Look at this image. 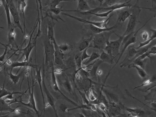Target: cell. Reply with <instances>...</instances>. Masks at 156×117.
<instances>
[{
  "label": "cell",
  "instance_id": "6da1fadb",
  "mask_svg": "<svg viewBox=\"0 0 156 117\" xmlns=\"http://www.w3.org/2000/svg\"><path fill=\"white\" fill-rule=\"evenodd\" d=\"M113 33H114V31H110L93 35L92 41L88 47L94 48L101 50H104L106 42L109 40L110 37Z\"/></svg>",
  "mask_w": 156,
  "mask_h": 117
},
{
  "label": "cell",
  "instance_id": "7a4b0ae2",
  "mask_svg": "<svg viewBox=\"0 0 156 117\" xmlns=\"http://www.w3.org/2000/svg\"><path fill=\"white\" fill-rule=\"evenodd\" d=\"M141 7L137 5V2L132 8V12L130 13V16L129 17V22L127 25L126 29L123 36L127 35L134 32L135 28L138 23V18L140 13L141 12Z\"/></svg>",
  "mask_w": 156,
  "mask_h": 117
},
{
  "label": "cell",
  "instance_id": "3957f363",
  "mask_svg": "<svg viewBox=\"0 0 156 117\" xmlns=\"http://www.w3.org/2000/svg\"><path fill=\"white\" fill-rule=\"evenodd\" d=\"M44 66L47 69L51 67L54 63V48L53 44L47 38L46 36L44 40Z\"/></svg>",
  "mask_w": 156,
  "mask_h": 117
},
{
  "label": "cell",
  "instance_id": "277c9868",
  "mask_svg": "<svg viewBox=\"0 0 156 117\" xmlns=\"http://www.w3.org/2000/svg\"><path fill=\"white\" fill-rule=\"evenodd\" d=\"M131 1L132 0H129V1L125 2L123 3H118L112 5V6H107V7H101H101H98L94 8V9H92L88 12H79L81 14L83 15H91L92 13H97L99 12H105L109 11H113L114 12L115 10H119V9L125 8V7H131L132 5L129 4V2Z\"/></svg>",
  "mask_w": 156,
  "mask_h": 117
},
{
  "label": "cell",
  "instance_id": "5b68a950",
  "mask_svg": "<svg viewBox=\"0 0 156 117\" xmlns=\"http://www.w3.org/2000/svg\"><path fill=\"white\" fill-rule=\"evenodd\" d=\"M43 77H42V85L43 88L44 90V92L46 94V98H47V102L45 103L44 107L43 108L44 112L45 113V108L49 106H51L53 109L54 112L55 114V117H58V113H57V110L55 107V98L52 96L51 92L49 91V90L47 89V87L45 85V80H44V76H45V69L44 66V59L43 60Z\"/></svg>",
  "mask_w": 156,
  "mask_h": 117
},
{
  "label": "cell",
  "instance_id": "8992f818",
  "mask_svg": "<svg viewBox=\"0 0 156 117\" xmlns=\"http://www.w3.org/2000/svg\"><path fill=\"white\" fill-rule=\"evenodd\" d=\"M9 5L10 13L13 18L14 26L15 27H18L21 31L22 33L24 35V32L22 26L21 24L20 18L19 15V11L18 7L14 2V0H6Z\"/></svg>",
  "mask_w": 156,
  "mask_h": 117
},
{
  "label": "cell",
  "instance_id": "52a82bcc",
  "mask_svg": "<svg viewBox=\"0 0 156 117\" xmlns=\"http://www.w3.org/2000/svg\"><path fill=\"white\" fill-rule=\"evenodd\" d=\"M105 85H102L101 89L102 91L106 96L108 102V105H115L119 104L120 102L121 96L119 95L117 92H115L116 88L113 87V90L108 88L107 86H105V88H104ZM112 88V87H111Z\"/></svg>",
  "mask_w": 156,
  "mask_h": 117
},
{
  "label": "cell",
  "instance_id": "ba28073f",
  "mask_svg": "<svg viewBox=\"0 0 156 117\" xmlns=\"http://www.w3.org/2000/svg\"><path fill=\"white\" fill-rule=\"evenodd\" d=\"M62 14L68 16V17L73 18V19H75V20L79 21V22H82V23L92 25L94 26L102 28H108V24L109 23V20H110L111 16H113V15H112L109 16L108 18H107L105 20L101 21V22H94V21H89V20H85V19H83V18H80V17L73 16L71 15L66 13L63 12Z\"/></svg>",
  "mask_w": 156,
  "mask_h": 117
},
{
  "label": "cell",
  "instance_id": "9c48e42d",
  "mask_svg": "<svg viewBox=\"0 0 156 117\" xmlns=\"http://www.w3.org/2000/svg\"><path fill=\"white\" fill-rule=\"evenodd\" d=\"M52 43L53 44L55 50L54 54V61L55 64L60 69L63 70L65 69L66 67V66L64 62V54L62 53L59 50L58 45L56 43L55 39L53 41Z\"/></svg>",
  "mask_w": 156,
  "mask_h": 117
},
{
  "label": "cell",
  "instance_id": "30bf717a",
  "mask_svg": "<svg viewBox=\"0 0 156 117\" xmlns=\"http://www.w3.org/2000/svg\"><path fill=\"white\" fill-rule=\"evenodd\" d=\"M54 65L53 64L52 65L51 67V85L53 89L56 92H58L60 93L63 97L64 98L66 101H68V102L71 103V104L73 105L75 107H77L78 106V104L76 103V102L75 101H73L72 100L70 99V98L66 97L62 91H61V89L59 88V86H58V83L57 82V79H56V76H55V73L54 72Z\"/></svg>",
  "mask_w": 156,
  "mask_h": 117
},
{
  "label": "cell",
  "instance_id": "8fae6325",
  "mask_svg": "<svg viewBox=\"0 0 156 117\" xmlns=\"http://www.w3.org/2000/svg\"><path fill=\"white\" fill-rule=\"evenodd\" d=\"M151 19V18H150V19L149 20H148L147 21L146 23H145V24H144L141 27H140L139 29H138V30H137L136 31V32H134V34H133V35H132L131 37H129V38L126 41V42L123 44L124 45V47L122 48V50H121L120 53H119V57L118 59V60H117L116 62L115 66H114L112 68L110 69V70H112V69H113L115 66L116 65L119 63V60H120V58L122 57V55H123V54H124V52H125V51L126 50L127 48L129 46H130V45H132V44H135V43H136V41L137 34L139 31L142 28V27H144L146 25V24L147 23V22H148Z\"/></svg>",
  "mask_w": 156,
  "mask_h": 117
},
{
  "label": "cell",
  "instance_id": "7c38bea8",
  "mask_svg": "<svg viewBox=\"0 0 156 117\" xmlns=\"http://www.w3.org/2000/svg\"><path fill=\"white\" fill-rule=\"evenodd\" d=\"M28 80L29 92H30V94L29 102H28V103H24V102H23L22 101H20V102H21V103L23 105L27 106V107L30 108L33 110L34 112L37 114L38 117H41L40 113H39V111L38 110L37 108H36V102H35V98H34V81L33 79L32 78V89L31 92H30V84H29V78H28Z\"/></svg>",
  "mask_w": 156,
  "mask_h": 117
},
{
  "label": "cell",
  "instance_id": "4fadbf2b",
  "mask_svg": "<svg viewBox=\"0 0 156 117\" xmlns=\"http://www.w3.org/2000/svg\"><path fill=\"white\" fill-rule=\"evenodd\" d=\"M36 27H37V26H36L35 28L34 29L33 32L32 33L31 35L30 36V41H29V43H28L27 45L26 46V47L24 48L23 49L20 50V51H22V57H24V59L23 61H28V62L29 61L30 55L31 53L32 50H33L34 48L36 46V41H34V42H32V38L34 32Z\"/></svg>",
  "mask_w": 156,
  "mask_h": 117
},
{
  "label": "cell",
  "instance_id": "5bb4252c",
  "mask_svg": "<svg viewBox=\"0 0 156 117\" xmlns=\"http://www.w3.org/2000/svg\"><path fill=\"white\" fill-rule=\"evenodd\" d=\"M126 49H127V51L126 57L120 63V66L121 67H124L129 65L130 60L136 55L137 51V49H136L134 45H130Z\"/></svg>",
  "mask_w": 156,
  "mask_h": 117
},
{
  "label": "cell",
  "instance_id": "9a60e30c",
  "mask_svg": "<svg viewBox=\"0 0 156 117\" xmlns=\"http://www.w3.org/2000/svg\"><path fill=\"white\" fill-rule=\"evenodd\" d=\"M103 62L100 59H97L94 62L92 63V68L90 70H88L90 75V78L91 80L94 81L98 80L97 71L98 68L101 64H103Z\"/></svg>",
  "mask_w": 156,
  "mask_h": 117
},
{
  "label": "cell",
  "instance_id": "2e32d148",
  "mask_svg": "<svg viewBox=\"0 0 156 117\" xmlns=\"http://www.w3.org/2000/svg\"><path fill=\"white\" fill-rule=\"evenodd\" d=\"M78 1L77 10H64L65 12H85L91 10V8L89 6L86 0H77Z\"/></svg>",
  "mask_w": 156,
  "mask_h": 117
},
{
  "label": "cell",
  "instance_id": "e0dca14e",
  "mask_svg": "<svg viewBox=\"0 0 156 117\" xmlns=\"http://www.w3.org/2000/svg\"><path fill=\"white\" fill-rule=\"evenodd\" d=\"M62 86L64 88L65 90L68 92L70 95L73 96L74 98L75 97L77 98V96L75 95V92L73 90V87L71 84V81L68 78L67 76H66L64 78L63 81L62 82Z\"/></svg>",
  "mask_w": 156,
  "mask_h": 117
},
{
  "label": "cell",
  "instance_id": "ac0fdd59",
  "mask_svg": "<svg viewBox=\"0 0 156 117\" xmlns=\"http://www.w3.org/2000/svg\"><path fill=\"white\" fill-rule=\"evenodd\" d=\"M88 28L90 30V32L93 34H100V33H103V32H107V31H113V29L117 27V24H116L115 25L111 27H108V28H99V27H97L94 26L91 24H88Z\"/></svg>",
  "mask_w": 156,
  "mask_h": 117
},
{
  "label": "cell",
  "instance_id": "d6986e66",
  "mask_svg": "<svg viewBox=\"0 0 156 117\" xmlns=\"http://www.w3.org/2000/svg\"><path fill=\"white\" fill-rule=\"evenodd\" d=\"M124 108L129 112L128 116L132 117H140L145 114V111L142 109L133 108H127L124 106Z\"/></svg>",
  "mask_w": 156,
  "mask_h": 117
},
{
  "label": "cell",
  "instance_id": "ffe728a7",
  "mask_svg": "<svg viewBox=\"0 0 156 117\" xmlns=\"http://www.w3.org/2000/svg\"><path fill=\"white\" fill-rule=\"evenodd\" d=\"M55 23L54 20H49L48 21V28H47V38L51 42L55 39L54 35V26Z\"/></svg>",
  "mask_w": 156,
  "mask_h": 117
},
{
  "label": "cell",
  "instance_id": "44dd1931",
  "mask_svg": "<svg viewBox=\"0 0 156 117\" xmlns=\"http://www.w3.org/2000/svg\"><path fill=\"white\" fill-rule=\"evenodd\" d=\"M93 37V35H91L88 38H85L84 37L82 38L77 46V49L79 52H82L86 48H89L88 47L92 41Z\"/></svg>",
  "mask_w": 156,
  "mask_h": 117
},
{
  "label": "cell",
  "instance_id": "7402d4cb",
  "mask_svg": "<svg viewBox=\"0 0 156 117\" xmlns=\"http://www.w3.org/2000/svg\"><path fill=\"white\" fill-rule=\"evenodd\" d=\"M116 35L117 36L119 37L118 39L115 41H109L108 42V44L111 47L113 52L116 51L119 53V48L122 44V41H123V38L124 37L123 35L119 36L118 35Z\"/></svg>",
  "mask_w": 156,
  "mask_h": 117
},
{
  "label": "cell",
  "instance_id": "603a6c76",
  "mask_svg": "<svg viewBox=\"0 0 156 117\" xmlns=\"http://www.w3.org/2000/svg\"><path fill=\"white\" fill-rule=\"evenodd\" d=\"M36 75L35 76V80H36L39 84V87H40V89L41 90V93L42 97L43 103V108L45 105V102L44 101V95L43 90V87L42 86V77L41 75V67H40L39 68H36Z\"/></svg>",
  "mask_w": 156,
  "mask_h": 117
},
{
  "label": "cell",
  "instance_id": "cb8c5ba5",
  "mask_svg": "<svg viewBox=\"0 0 156 117\" xmlns=\"http://www.w3.org/2000/svg\"><path fill=\"white\" fill-rule=\"evenodd\" d=\"M37 65H32L29 61H23L22 62L19 61H15V62H12L10 65L11 71H12V69L14 68L17 67H32L34 68H37Z\"/></svg>",
  "mask_w": 156,
  "mask_h": 117
},
{
  "label": "cell",
  "instance_id": "d4e9b609",
  "mask_svg": "<svg viewBox=\"0 0 156 117\" xmlns=\"http://www.w3.org/2000/svg\"><path fill=\"white\" fill-rule=\"evenodd\" d=\"M118 14L117 24L121 23H124L127 19L129 18L130 15V13L129 11H117Z\"/></svg>",
  "mask_w": 156,
  "mask_h": 117
},
{
  "label": "cell",
  "instance_id": "484cf974",
  "mask_svg": "<svg viewBox=\"0 0 156 117\" xmlns=\"http://www.w3.org/2000/svg\"><path fill=\"white\" fill-rule=\"evenodd\" d=\"M3 6H4V10L6 12V17H7V23H8V30L10 29L13 26L12 23L11 19L10 13L9 9V5L6 0H1Z\"/></svg>",
  "mask_w": 156,
  "mask_h": 117
},
{
  "label": "cell",
  "instance_id": "4316f807",
  "mask_svg": "<svg viewBox=\"0 0 156 117\" xmlns=\"http://www.w3.org/2000/svg\"><path fill=\"white\" fill-rule=\"evenodd\" d=\"M14 26L12 27L9 30H8V44H7L9 46L11 45H12L13 44H15L17 45L15 41V36H16V34H15V31H14Z\"/></svg>",
  "mask_w": 156,
  "mask_h": 117
},
{
  "label": "cell",
  "instance_id": "83f0119b",
  "mask_svg": "<svg viewBox=\"0 0 156 117\" xmlns=\"http://www.w3.org/2000/svg\"><path fill=\"white\" fill-rule=\"evenodd\" d=\"M78 109H80L90 110L93 111H97V108L95 104L90 103L89 104H87V105L82 104L81 105H78L77 107H75V108L68 109V111H71L73 110Z\"/></svg>",
  "mask_w": 156,
  "mask_h": 117
},
{
  "label": "cell",
  "instance_id": "f1b7e54d",
  "mask_svg": "<svg viewBox=\"0 0 156 117\" xmlns=\"http://www.w3.org/2000/svg\"><path fill=\"white\" fill-rule=\"evenodd\" d=\"M151 31L152 32V35L149 38L146 40V41H143V42H140L139 43V45L138 46L136 47V49H139V48H141L147 45L148 44L151 43V41H153L156 38V29H150Z\"/></svg>",
  "mask_w": 156,
  "mask_h": 117
},
{
  "label": "cell",
  "instance_id": "f546056e",
  "mask_svg": "<svg viewBox=\"0 0 156 117\" xmlns=\"http://www.w3.org/2000/svg\"><path fill=\"white\" fill-rule=\"evenodd\" d=\"M100 60L103 61V63H107L108 64H114V58H112L108 54L106 53L104 51V50H102V53L100 55Z\"/></svg>",
  "mask_w": 156,
  "mask_h": 117
},
{
  "label": "cell",
  "instance_id": "4dcf8cb0",
  "mask_svg": "<svg viewBox=\"0 0 156 117\" xmlns=\"http://www.w3.org/2000/svg\"><path fill=\"white\" fill-rule=\"evenodd\" d=\"M128 66L129 68H134L136 69L137 71L138 74L139 75L140 78L142 79L146 78L148 76L147 72L145 71L144 69L138 66H136V65H134L133 64H130Z\"/></svg>",
  "mask_w": 156,
  "mask_h": 117
},
{
  "label": "cell",
  "instance_id": "1f68e13d",
  "mask_svg": "<svg viewBox=\"0 0 156 117\" xmlns=\"http://www.w3.org/2000/svg\"><path fill=\"white\" fill-rule=\"evenodd\" d=\"M11 105L9 103H6L4 99H0V112L3 111L11 112L14 111L15 112V108H11Z\"/></svg>",
  "mask_w": 156,
  "mask_h": 117
},
{
  "label": "cell",
  "instance_id": "d6a6232c",
  "mask_svg": "<svg viewBox=\"0 0 156 117\" xmlns=\"http://www.w3.org/2000/svg\"><path fill=\"white\" fill-rule=\"evenodd\" d=\"M26 6H27V3H26V0L22 1L19 5V9L22 13L23 17L24 35L25 34V29H26V27H25V9L26 8Z\"/></svg>",
  "mask_w": 156,
  "mask_h": 117
},
{
  "label": "cell",
  "instance_id": "836d02e7",
  "mask_svg": "<svg viewBox=\"0 0 156 117\" xmlns=\"http://www.w3.org/2000/svg\"><path fill=\"white\" fill-rule=\"evenodd\" d=\"M81 54H82V52H79V53L76 54L75 56V63L76 70L77 71H79L80 69L82 68L83 61H82V58H81Z\"/></svg>",
  "mask_w": 156,
  "mask_h": 117
},
{
  "label": "cell",
  "instance_id": "e575fe53",
  "mask_svg": "<svg viewBox=\"0 0 156 117\" xmlns=\"http://www.w3.org/2000/svg\"><path fill=\"white\" fill-rule=\"evenodd\" d=\"M156 76H155V75H153V76L150 77L147 80L144 81V82H143L141 85L134 88V90L138 88L139 87H144V86H147V85L150 84L151 83H156Z\"/></svg>",
  "mask_w": 156,
  "mask_h": 117
},
{
  "label": "cell",
  "instance_id": "d590c367",
  "mask_svg": "<svg viewBox=\"0 0 156 117\" xmlns=\"http://www.w3.org/2000/svg\"><path fill=\"white\" fill-rule=\"evenodd\" d=\"M99 57H100V55L98 53L95 52H93L92 54H91V55H90L89 58H88V59L85 62H83L82 64L85 65V66H87L91 62L94 61L96 59H98V58H99Z\"/></svg>",
  "mask_w": 156,
  "mask_h": 117
},
{
  "label": "cell",
  "instance_id": "8d00e7d4",
  "mask_svg": "<svg viewBox=\"0 0 156 117\" xmlns=\"http://www.w3.org/2000/svg\"><path fill=\"white\" fill-rule=\"evenodd\" d=\"M23 73V70H22L19 75H15L12 74V71H10V73H9V76L10 79L11 80L12 82L16 85L19 82V80H20V78Z\"/></svg>",
  "mask_w": 156,
  "mask_h": 117
},
{
  "label": "cell",
  "instance_id": "74e56055",
  "mask_svg": "<svg viewBox=\"0 0 156 117\" xmlns=\"http://www.w3.org/2000/svg\"><path fill=\"white\" fill-rule=\"evenodd\" d=\"M147 59H144V60H140L138 58H136V59L133 60V62L131 64H134L140 67L141 68L143 69H145V66H146V63H147Z\"/></svg>",
  "mask_w": 156,
  "mask_h": 117
},
{
  "label": "cell",
  "instance_id": "f35d334b",
  "mask_svg": "<svg viewBox=\"0 0 156 117\" xmlns=\"http://www.w3.org/2000/svg\"><path fill=\"white\" fill-rule=\"evenodd\" d=\"M71 46L67 44H62L58 45L59 50L63 54L67 53L71 48Z\"/></svg>",
  "mask_w": 156,
  "mask_h": 117
},
{
  "label": "cell",
  "instance_id": "ab89813d",
  "mask_svg": "<svg viewBox=\"0 0 156 117\" xmlns=\"http://www.w3.org/2000/svg\"><path fill=\"white\" fill-rule=\"evenodd\" d=\"M104 1H105L104 2L101 3V4H102V5L103 6H101V7L112 6L114 5L119 3V1H120V0H104Z\"/></svg>",
  "mask_w": 156,
  "mask_h": 117
},
{
  "label": "cell",
  "instance_id": "60d3db41",
  "mask_svg": "<svg viewBox=\"0 0 156 117\" xmlns=\"http://www.w3.org/2000/svg\"><path fill=\"white\" fill-rule=\"evenodd\" d=\"M63 6L60 7H55V8H49L48 12L52 13L56 16L59 15L62 12H64V10L62 9Z\"/></svg>",
  "mask_w": 156,
  "mask_h": 117
},
{
  "label": "cell",
  "instance_id": "b9f144b4",
  "mask_svg": "<svg viewBox=\"0 0 156 117\" xmlns=\"http://www.w3.org/2000/svg\"><path fill=\"white\" fill-rule=\"evenodd\" d=\"M78 90L79 91V93H80V95H81L82 100H83V104H85V105L89 104L90 103V101L87 98L85 91L83 92V91H80L79 90Z\"/></svg>",
  "mask_w": 156,
  "mask_h": 117
},
{
  "label": "cell",
  "instance_id": "7bdbcfd3",
  "mask_svg": "<svg viewBox=\"0 0 156 117\" xmlns=\"http://www.w3.org/2000/svg\"><path fill=\"white\" fill-rule=\"evenodd\" d=\"M3 84H4V85H3V87H2L1 89H0V99H2V98H3V97L9 95V94H10L12 92L7 90L4 88V82Z\"/></svg>",
  "mask_w": 156,
  "mask_h": 117
},
{
  "label": "cell",
  "instance_id": "ee69618b",
  "mask_svg": "<svg viewBox=\"0 0 156 117\" xmlns=\"http://www.w3.org/2000/svg\"><path fill=\"white\" fill-rule=\"evenodd\" d=\"M113 11H109L108 12H105L97 13H92L91 15H94L96 16H98L99 17H107L109 16V14L113 12Z\"/></svg>",
  "mask_w": 156,
  "mask_h": 117
},
{
  "label": "cell",
  "instance_id": "f6af8a7d",
  "mask_svg": "<svg viewBox=\"0 0 156 117\" xmlns=\"http://www.w3.org/2000/svg\"><path fill=\"white\" fill-rule=\"evenodd\" d=\"M88 97V99L90 101V102H93V101H94L97 99V97H96L95 95L94 94V91H93V90H92L91 88H90V90H89Z\"/></svg>",
  "mask_w": 156,
  "mask_h": 117
},
{
  "label": "cell",
  "instance_id": "bcb514c9",
  "mask_svg": "<svg viewBox=\"0 0 156 117\" xmlns=\"http://www.w3.org/2000/svg\"><path fill=\"white\" fill-rule=\"evenodd\" d=\"M100 109L102 112H105V114H107L108 116V107L105 104H104L103 102H100L98 104Z\"/></svg>",
  "mask_w": 156,
  "mask_h": 117
},
{
  "label": "cell",
  "instance_id": "7dc6e473",
  "mask_svg": "<svg viewBox=\"0 0 156 117\" xmlns=\"http://www.w3.org/2000/svg\"><path fill=\"white\" fill-rule=\"evenodd\" d=\"M89 48H87L85 49L84 50H83L82 52V54H81V58H82V61H84V60L86 59L87 58H89V57H90V55L88 54H87V49Z\"/></svg>",
  "mask_w": 156,
  "mask_h": 117
},
{
  "label": "cell",
  "instance_id": "c3c4849f",
  "mask_svg": "<svg viewBox=\"0 0 156 117\" xmlns=\"http://www.w3.org/2000/svg\"><path fill=\"white\" fill-rule=\"evenodd\" d=\"M68 108L65 104H61L59 106V110L62 112H68Z\"/></svg>",
  "mask_w": 156,
  "mask_h": 117
},
{
  "label": "cell",
  "instance_id": "681fc988",
  "mask_svg": "<svg viewBox=\"0 0 156 117\" xmlns=\"http://www.w3.org/2000/svg\"><path fill=\"white\" fill-rule=\"evenodd\" d=\"M149 34L147 31H143L141 33V37L144 41H146L149 38Z\"/></svg>",
  "mask_w": 156,
  "mask_h": 117
},
{
  "label": "cell",
  "instance_id": "f907efd6",
  "mask_svg": "<svg viewBox=\"0 0 156 117\" xmlns=\"http://www.w3.org/2000/svg\"><path fill=\"white\" fill-rule=\"evenodd\" d=\"M148 52L149 53L150 55H155L156 54V45L151 46L148 50Z\"/></svg>",
  "mask_w": 156,
  "mask_h": 117
},
{
  "label": "cell",
  "instance_id": "816d5d0a",
  "mask_svg": "<svg viewBox=\"0 0 156 117\" xmlns=\"http://www.w3.org/2000/svg\"><path fill=\"white\" fill-rule=\"evenodd\" d=\"M13 112H14V111L9 112L7 115L1 116L0 117H20L16 114H13Z\"/></svg>",
  "mask_w": 156,
  "mask_h": 117
},
{
  "label": "cell",
  "instance_id": "f5cc1de1",
  "mask_svg": "<svg viewBox=\"0 0 156 117\" xmlns=\"http://www.w3.org/2000/svg\"><path fill=\"white\" fill-rule=\"evenodd\" d=\"M151 106L152 108H151V109L153 110L154 111L156 112V101H152L150 103Z\"/></svg>",
  "mask_w": 156,
  "mask_h": 117
},
{
  "label": "cell",
  "instance_id": "db71d44e",
  "mask_svg": "<svg viewBox=\"0 0 156 117\" xmlns=\"http://www.w3.org/2000/svg\"><path fill=\"white\" fill-rule=\"evenodd\" d=\"M26 115H27V117H35L34 114L31 112L30 111V110H28V112H26Z\"/></svg>",
  "mask_w": 156,
  "mask_h": 117
},
{
  "label": "cell",
  "instance_id": "11a10c76",
  "mask_svg": "<svg viewBox=\"0 0 156 117\" xmlns=\"http://www.w3.org/2000/svg\"><path fill=\"white\" fill-rule=\"evenodd\" d=\"M102 73H103V72H102V70H98V71H97L98 76H101V75H102Z\"/></svg>",
  "mask_w": 156,
  "mask_h": 117
},
{
  "label": "cell",
  "instance_id": "9f6ffc18",
  "mask_svg": "<svg viewBox=\"0 0 156 117\" xmlns=\"http://www.w3.org/2000/svg\"><path fill=\"white\" fill-rule=\"evenodd\" d=\"M78 115V117H86L83 114H82V113H78L77 114Z\"/></svg>",
  "mask_w": 156,
  "mask_h": 117
},
{
  "label": "cell",
  "instance_id": "6f0895ef",
  "mask_svg": "<svg viewBox=\"0 0 156 117\" xmlns=\"http://www.w3.org/2000/svg\"><path fill=\"white\" fill-rule=\"evenodd\" d=\"M102 117H107L105 113V112H102Z\"/></svg>",
  "mask_w": 156,
  "mask_h": 117
},
{
  "label": "cell",
  "instance_id": "680465c9",
  "mask_svg": "<svg viewBox=\"0 0 156 117\" xmlns=\"http://www.w3.org/2000/svg\"><path fill=\"white\" fill-rule=\"evenodd\" d=\"M0 28H1V29H4V28L3 27H2L0 26Z\"/></svg>",
  "mask_w": 156,
  "mask_h": 117
},
{
  "label": "cell",
  "instance_id": "91938a15",
  "mask_svg": "<svg viewBox=\"0 0 156 117\" xmlns=\"http://www.w3.org/2000/svg\"><path fill=\"white\" fill-rule=\"evenodd\" d=\"M65 0H60V2H63V1H64Z\"/></svg>",
  "mask_w": 156,
  "mask_h": 117
},
{
  "label": "cell",
  "instance_id": "94428289",
  "mask_svg": "<svg viewBox=\"0 0 156 117\" xmlns=\"http://www.w3.org/2000/svg\"><path fill=\"white\" fill-rule=\"evenodd\" d=\"M22 1H23V0H22Z\"/></svg>",
  "mask_w": 156,
  "mask_h": 117
}]
</instances>
